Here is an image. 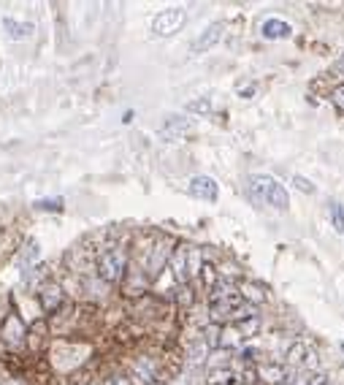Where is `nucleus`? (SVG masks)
I'll return each instance as SVG.
<instances>
[{"label": "nucleus", "instance_id": "obj_29", "mask_svg": "<svg viewBox=\"0 0 344 385\" xmlns=\"http://www.w3.org/2000/svg\"><path fill=\"white\" fill-rule=\"evenodd\" d=\"M333 104H336V108H339V111L344 114V84L333 90Z\"/></svg>", "mask_w": 344, "mask_h": 385}, {"label": "nucleus", "instance_id": "obj_11", "mask_svg": "<svg viewBox=\"0 0 344 385\" xmlns=\"http://www.w3.org/2000/svg\"><path fill=\"white\" fill-rule=\"evenodd\" d=\"M3 339L9 342V345H22V339H25V323L19 320V315H9L6 318V323H3Z\"/></svg>", "mask_w": 344, "mask_h": 385}, {"label": "nucleus", "instance_id": "obj_7", "mask_svg": "<svg viewBox=\"0 0 344 385\" xmlns=\"http://www.w3.org/2000/svg\"><path fill=\"white\" fill-rule=\"evenodd\" d=\"M260 33H263V38H269V41H282V38H290V35H293V28H290V22H284L279 16H271V19H266V22L260 25Z\"/></svg>", "mask_w": 344, "mask_h": 385}, {"label": "nucleus", "instance_id": "obj_10", "mask_svg": "<svg viewBox=\"0 0 344 385\" xmlns=\"http://www.w3.org/2000/svg\"><path fill=\"white\" fill-rule=\"evenodd\" d=\"M3 30L9 38L14 41H22V38H30L33 35V22H19V19H11V16H3Z\"/></svg>", "mask_w": 344, "mask_h": 385}, {"label": "nucleus", "instance_id": "obj_32", "mask_svg": "<svg viewBox=\"0 0 344 385\" xmlns=\"http://www.w3.org/2000/svg\"><path fill=\"white\" fill-rule=\"evenodd\" d=\"M150 385H165V383H150Z\"/></svg>", "mask_w": 344, "mask_h": 385}, {"label": "nucleus", "instance_id": "obj_2", "mask_svg": "<svg viewBox=\"0 0 344 385\" xmlns=\"http://www.w3.org/2000/svg\"><path fill=\"white\" fill-rule=\"evenodd\" d=\"M125 272H128V255H125V250H120V247L106 250L104 255L98 258V274H101L109 285L120 282V279L125 277Z\"/></svg>", "mask_w": 344, "mask_h": 385}, {"label": "nucleus", "instance_id": "obj_13", "mask_svg": "<svg viewBox=\"0 0 344 385\" xmlns=\"http://www.w3.org/2000/svg\"><path fill=\"white\" fill-rule=\"evenodd\" d=\"M171 269H174V277L179 285H187V277H190V269H187V247H179L171 258Z\"/></svg>", "mask_w": 344, "mask_h": 385}, {"label": "nucleus", "instance_id": "obj_19", "mask_svg": "<svg viewBox=\"0 0 344 385\" xmlns=\"http://www.w3.org/2000/svg\"><path fill=\"white\" fill-rule=\"evenodd\" d=\"M206 383H209V385H233V383H236V374H233L231 369H223V367H217V369L209 372Z\"/></svg>", "mask_w": 344, "mask_h": 385}, {"label": "nucleus", "instance_id": "obj_15", "mask_svg": "<svg viewBox=\"0 0 344 385\" xmlns=\"http://www.w3.org/2000/svg\"><path fill=\"white\" fill-rule=\"evenodd\" d=\"M326 383H328V377L323 372H301V374L287 380V385H326Z\"/></svg>", "mask_w": 344, "mask_h": 385}, {"label": "nucleus", "instance_id": "obj_12", "mask_svg": "<svg viewBox=\"0 0 344 385\" xmlns=\"http://www.w3.org/2000/svg\"><path fill=\"white\" fill-rule=\"evenodd\" d=\"M62 304V288L57 282H46L41 288V307L44 312H57V307Z\"/></svg>", "mask_w": 344, "mask_h": 385}, {"label": "nucleus", "instance_id": "obj_17", "mask_svg": "<svg viewBox=\"0 0 344 385\" xmlns=\"http://www.w3.org/2000/svg\"><path fill=\"white\" fill-rule=\"evenodd\" d=\"M233 325H236V331H239L244 339L255 337V334L260 331V318H257V315H253V318H241V320H236Z\"/></svg>", "mask_w": 344, "mask_h": 385}, {"label": "nucleus", "instance_id": "obj_16", "mask_svg": "<svg viewBox=\"0 0 344 385\" xmlns=\"http://www.w3.org/2000/svg\"><path fill=\"white\" fill-rule=\"evenodd\" d=\"M38 255H41V250H38V242H28L25 250H22V255H19V263H22V272L28 274L35 261H38Z\"/></svg>", "mask_w": 344, "mask_h": 385}, {"label": "nucleus", "instance_id": "obj_24", "mask_svg": "<svg viewBox=\"0 0 344 385\" xmlns=\"http://www.w3.org/2000/svg\"><path fill=\"white\" fill-rule=\"evenodd\" d=\"M187 111H193V114H209V111H211V101H209V98L190 101V104H187Z\"/></svg>", "mask_w": 344, "mask_h": 385}, {"label": "nucleus", "instance_id": "obj_26", "mask_svg": "<svg viewBox=\"0 0 344 385\" xmlns=\"http://www.w3.org/2000/svg\"><path fill=\"white\" fill-rule=\"evenodd\" d=\"M201 269H204V282H206V288L211 291V288L217 285V272H214V266H211V263H204Z\"/></svg>", "mask_w": 344, "mask_h": 385}, {"label": "nucleus", "instance_id": "obj_22", "mask_svg": "<svg viewBox=\"0 0 344 385\" xmlns=\"http://www.w3.org/2000/svg\"><path fill=\"white\" fill-rule=\"evenodd\" d=\"M241 342H244V337L236 331V325H233V328H223V339H220V345H225V347H239Z\"/></svg>", "mask_w": 344, "mask_h": 385}, {"label": "nucleus", "instance_id": "obj_18", "mask_svg": "<svg viewBox=\"0 0 344 385\" xmlns=\"http://www.w3.org/2000/svg\"><path fill=\"white\" fill-rule=\"evenodd\" d=\"M220 339H223V325L220 323H209L206 328H204V337H201V342L206 345V347H220Z\"/></svg>", "mask_w": 344, "mask_h": 385}, {"label": "nucleus", "instance_id": "obj_9", "mask_svg": "<svg viewBox=\"0 0 344 385\" xmlns=\"http://www.w3.org/2000/svg\"><path fill=\"white\" fill-rule=\"evenodd\" d=\"M255 374H257L263 383H269V385H287V380H290L287 369H284V367H279V364H260Z\"/></svg>", "mask_w": 344, "mask_h": 385}, {"label": "nucleus", "instance_id": "obj_21", "mask_svg": "<svg viewBox=\"0 0 344 385\" xmlns=\"http://www.w3.org/2000/svg\"><path fill=\"white\" fill-rule=\"evenodd\" d=\"M135 374H138V377H141V380H144L147 385H150L152 380L157 377V372H155V364H152L150 358H141V361L135 364Z\"/></svg>", "mask_w": 344, "mask_h": 385}, {"label": "nucleus", "instance_id": "obj_8", "mask_svg": "<svg viewBox=\"0 0 344 385\" xmlns=\"http://www.w3.org/2000/svg\"><path fill=\"white\" fill-rule=\"evenodd\" d=\"M190 130H193V123H190V120H184V117H171V120H165L160 136H163L165 141H179L184 139Z\"/></svg>", "mask_w": 344, "mask_h": 385}, {"label": "nucleus", "instance_id": "obj_14", "mask_svg": "<svg viewBox=\"0 0 344 385\" xmlns=\"http://www.w3.org/2000/svg\"><path fill=\"white\" fill-rule=\"evenodd\" d=\"M165 263H168V247L157 245L155 247V252H152V258H150V277H157V274L165 269Z\"/></svg>", "mask_w": 344, "mask_h": 385}, {"label": "nucleus", "instance_id": "obj_25", "mask_svg": "<svg viewBox=\"0 0 344 385\" xmlns=\"http://www.w3.org/2000/svg\"><path fill=\"white\" fill-rule=\"evenodd\" d=\"M331 217H333V225H336V231H344V209L333 201L331 203Z\"/></svg>", "mask_w": 344, "mask_h": 385}, {"label": "nucleus", "instance_id": "obj_30", "mask_svg": "<svg viewBox=\"0 0 344 385\" xmlns=\"http://www.w3.org/2000/svg\"><path fill=\"white\" fill-rule=\"evenodd\" d=\"M293 182H296V185H299L301 190H304V193H314V187L309 185V182H306L304 177H293Z\"/></svg>", "mask_w": 344, "mask_h": 385}, {"label": "nucleus", "instance_id": "obj_6", "mask_svg": "<svg viewBox=\"0 0 344 385\" xmlns=\"http://www.w3.org/2000/svg\"><path fill=\"white\" fill-rule=\"evenodd\" d=\"M223 33H225V25L223 22H214V25H209V28H204L201 30V35L193 41V52L195 55H201V52H209L220 38H223Z\"/></svg>", "mask_w": 344, "mask_h": 385}, {"label": "nucleus", "instance_id": "obj_5", "mask_svg": "<svg viewBox=\"0 0 344 385\" xmlns=\"http://www.w3.org/2000/svg\"><path fill=\"white\" fill-rule=\"evenodd\" d=\"M284 358H287V364H290V367H296V369H314V364H317L314 350L306 345V342H296V345H290Z\"/></svg>", "mask_w": 344, "mask_h": 385}, {"label": "nucleus", "instance_id": "obj_23", "mask_svg": "<svg viewBox=\"0 0 344 385\" xmlns=\"http://www.w3.org/2000/svg\"><path fill=\"white\" fill-rule=\"evenodd\" d=\"M239 293H241V298H244V301H250V298H255V301H263V298H266V293H260L255 285H250V282H244V285L239 288Z\"/></svg>", "mask_w": 344, "mask_h": 385}, {"label": "nucleus", "instance_id": "obj_31", "mask_svg": "<svg viewBox=\"0 0 344 385\" xmlns=\"http://www.w3.org/2000/svg\"><path fill=\"white\" fill-rule=\"evenodd\" d=\"M333 71H336V74H339V77H344V57L339 62H336V65H333Z\"/></svg>", "mask_w": 344, "mask_h": 385}, {"label": "nucleus", "instance_id": "obj_28", "mask_svg": "<svg viewBox=\"0 0 344 385\" xmlns=\"http://www.w3.org/2000/svg\"><path fill=\"white\" fill-rule=\"evenodd\" d=\"M104 385H131V377H125V374H111V377H106Z\"/></svg>", "mask_w": 344, "mask_h": 385}, {"label": "nucleus", "instance_id": "obj_3", "mask_svg": "<svg viewBox=\"0 0 344 385\" xmlns=\"http://www.w3.org/2000/svg\"><path fill=\"white\" fill-rule=\"evenodd\" d=\"M184 19H187L184 9H165V11H160V14L152 19V33H155V35H160V38L174 35V33L182 30Z\"/></svg>", "mask_w": 344, "mask_h": 385}, {"label": "nucleus", "instance_id": "obj_27", "mask_svg": "<svg viewBox=\"0 0 344 385\" xmlns=\"http://www.w3.org/2000/svg\"><path fill=\"white\" fill-rule=\"evenodd\" d=\"M38 209H52V212H60L62 209V201L60 199H49V201H38L35 203Z\"/></svg>", "mask_w": 344, "mask_h": 385}, {"label": "nucleus", "instance_id": "obj_33", "mask_svg": "<svg viewBox=\"0 0 344 385\" xmlns=\"http://www.w3.org/2000/svg\"><path fill=\"white\" fill-rule=\"evenodd\" d=\"M342 350H344V345H342Z\"/></svg>", "mask_w": 344, "mask_h": 385}, {"label": "nucleus", "instance_id": "obj_20", "mask_svg": "<svg viewBox=\"0 0 344 385\" xmlns=\"http://www.w3.org/2000/svg\"><path fill=\"white\" fill-rule=\"evenodd\" d=\"M206 355H209V347H206L201 339H198V342H193V345L187 347V361H190V364H195V367H198V364H204V361H206Z\"/></svg>", "mask_w": 344, "mask_h": 385}, {"label": "nucleus", "instance_id": "obj_4", "mask_svg": "<svg viewBox=\"0 0 344 385\" xmlns=\"http://www.w3.org/2000/svg\"><path fill=\"white\" fill-rule=\"evenodd\" d=\"M187 193L193 196V199H198V201H217L220 199V187H217V182L211 179V177H193L190 182H187Z\"/></svg>", "mask_w": 344, "mask_h": 385}, {"label": "nucleus", "instance_id": "obj_1", "mask_svg": "<svg viewBox=\"0 0 344 385\" xmlns=\"http://www.w3.org/2000/svg\"><path fill=\"white\" fill-rule=\"evenodd\" d=\"M250 199L260 206H269L277 212H287L290 209V196L279 179H274L269 174H255L250 179Z\"/></svg>", "mask_w": 344, "mask_h": 385}]
</instances>
